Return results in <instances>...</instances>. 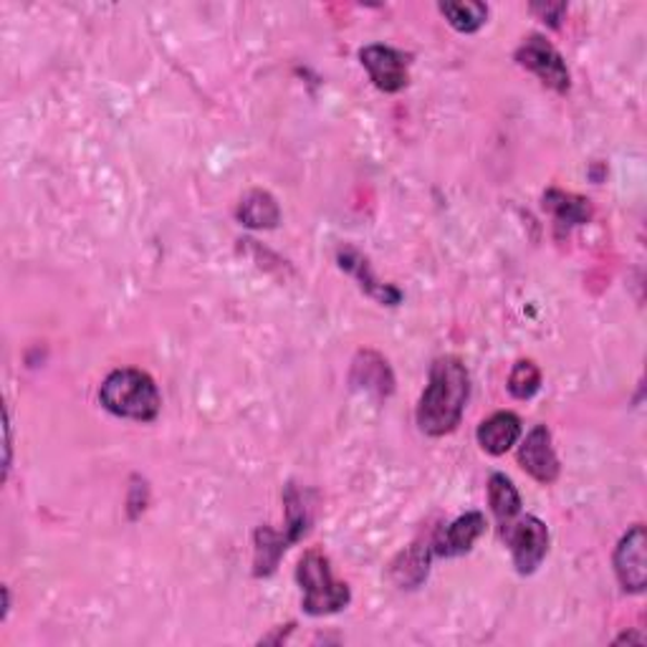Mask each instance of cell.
Returning <instances> with one entry per match:
<instances>
[{"instance_id":"2","label":"cell","mask_w":647,"mask_h":647,"mask_svg":"<svg viewBox=\"0 0 647 647\" xmlns=\"http://www.w3.org/2000/svg\"><path fill=\"white\" fill-rule=\"evenodd\" d=\"M99 400L104 410L116 418L137 420V423H152L160 415L162 397L154 380L142 370H114L101 382Z\"/></svg>"},{"instance_id":"10","label":"cell","mask_w":647,"mask_h":647,"mask_svg":"<svg viewBox=\"0 0 647 647\" xmlns=\"http://www.w3.org/2000/svg\"><path fill=\"white\" fill-rule=\"evenodd\" d=\"M475 438H478L481 448L488 456L509 453L521 438V420L513 412H496V415H490L478 425Z\"/></svg>"},{"instance_id":"6","label":"cell","mask_w":647,"mask_h":647,"mask_svg":"<svg viewBox=\"0 0 647 647\" xmlns=\"http://www.w3.org/2000/svg\"><path fill=\"white\" fill-rule=\"evenodd\" d=\"M362 66L370 72V79L374 87L385 94H395L408 87V53L393 49L385 43L364 46L360 51Z\"/></svg>"},{"instance_id":"19","label":"cell","mask_w":647,"mask_h":647,"mask_svg":"<svg viewBox=\"0 0 647 647\" xmlns=\"http://www.w3.org/2000/svg\"><path fill=\"white\" fill-rule=\"evenodd\" d=\"M8 471H11V418H8V410H5V478H8Z\"/></svg>"},{"instance_id":"9","label":"cell","mask_w":647,"mask_h":647,"mask_svg":"<svg viewBox=\"0 0 647 647\" xmlns=\"http://www.w3.org/2000/svg\"><path fill=\"white\" fill-rule=\"evenodd\" d=\"M486 532V519L483 513L471 511L450 521L448 526H443L438 534L431 539V551L435 557H461L473 549V544L481 539Z\"/></svg>"},{"instance_id":"12","label":"cell","mask_w":647,"mask_h":647,"mask_svg":"<svg viewBox=\"0 0 647 647\" xmlns=\"http://www.w3.org/2000/svg\"><path fill=\"white\" fill-rule=\"evenodd\" d=\"M544 210H549V213L555 215L559 236H564V233L574 228V225L587 223L592 215L589 200L576 198V195H569L561 190H549L544 195Z\"/></svg>"},{"instance_id":"3","label":"cell","mask_w":647,"mask_h":647,"mask_svg":"<svg viewBox=\"0 0 647 647\" xmlns=\"http://www.w3.org/2000/svg\"><path fill=\"white\" fill-rule=\"evenodd\" d=\"M296 580L303 589V612L311 618L334 614L352 602V592L345 582L334 580L329 559L319 549H311L301 557L299 567H296Z\"/></svg>"},{"instance_id":"1","label":"cell","mask_w":647,"mask_h":647,"mask_svg":"<svg viewBox=\"0 0 647 647\" xmlns=\"http://www.w3.org/2000/svg\"><path fill=\"white\" fill-rule=\"evenodd\" d=\"M468 395H471V377L465 364L450 354L435 360L418 405L420 431L431 438L453 433L463 420Z\"/></svg>"},{"instance_id":"7","label":"cell","mask_w":647,"mask_h":647,"mask_svg":"<svg viewBox=\"0 0 647 647\" xmlns=\"http://www.w3.org/2000/svg\"><path fill=\"white\" fill-rule=\"evenodd\" d=\"M647 536L645 526L637 524L630 528V532L622 536L618 549H614V574L622 584V589L633 592V595H640L645 592L647 584Z\"/></svg>"},{"instance_id":"14","label":"cell","mask_w":647,"mask_h":647,"mask_svg":"<svg viewBox=\"0 0 647 647\" xmlns=\"http://www.w3.org/2000/svg\"><path fill=\"white\" fill-rule=\"evenodd\" d=\"M352 385H362L370 393L389 395L393 393V372H389L387 362L382 360L380 354L374 352H360V357L354 360V370H352Z\"/></svg>"},{"instance_id":"16","label":"cell","mask_w":647,"mask_h":647,"mask_svg":"<svg viewBox=\"0 0 647 647\" xmlns=\"http://www.w3.org/2000/svg\"><path fill=\"white\" fill-rule=\"evenodd\" d=\"M438 11L461 34H475L488 18V5L478 3V0H465V3L463 0H448V3L438 5Z\"/></svg>"},{"instance_id":"4","label":"cell","mask_w":647,"mask_h":647,"mask_svg":"<svg viewBox=\"0 0 647 647\" xmlns=\"http://www.w3.org/2000/svg\"><path fill=\"white\" fill-rule=\"evenodd\" d=\"M501 536L509 544L513 567H517L519 574H534L542 567L549 551V528L542 519H517Z\"/></svg>"},{"instance_id":"15","label":"cell","mask_w":647,"mask_h":647,"mask_svg":"<svg viewBox=\"0 0 647 647\" xmlns=\"http://www.w3.org/2000/svg\"><path fill=\"white\" fill-rule=\"evenodd\" d=\"M238 221L248 225V228H276L281 221V210L274 195L263 190L248 192L238 206Z\"/></svg>"},{"instance_id":"5","label":"cell","mask_w":647,"mask_h":647,"mask_svg":"<svg viewBox=\"0 0 647 647\" xmlns=\"http://www.w3.org/2000/svg\"><path fill=\"white\" fill-rule=\"evenodd\" d=\"M519 66L534 72L544 82V87L555 89L559 94L569 91V69L561 59V53L551 46L547 38L532 36L528 41L519 46L517 51Z\"/></svg>"},{"instance_id":"17","label":"cell","mask_w":647,"mask_h":647,"mask_svg":"<svg viewBox=\"0 0 647 647\" xmlns=\"http://www.w3.org/2000/svg\"><path fill=\"white\" fill-rule=\"evenodd\" d=\"M542 387V370L536 368V362L532 360H519L513 364V370L509 374V393L517 397V400H528L539 393Z\"/></svg>"},{"instance_id":"13","label":"cell","mask_w":647,"mask_h":647,"mask_svg":"<svg viewBox=\"0 0 647 647\" xmlns=\"http://www.w3.org/2000/svg\"><path fill=\"white\" fill-rule=\"evenodd\" d=\"M488 503L503 534L521 513V496L506 473H494L488 478Z\"/></svg>"},{"instance_id":"18","label":"cell","mask_w":647,"mask_h":647,"mask_svg":"<svg viewBox=\"0 0 647 647\" xmlns=\"http://www.w3.org/2000/svg\"><path fill=\"white\" fill-rule=\"evenodd\" d=\"M532 11L539 13L544 21H549L551 28H559V21H561V15L567 13V5L564 3H547V5L534 3Z\"/></svg>"},{"instance_id":"11","label":"cell","mask_w":647,"mask_h":647,"mask_svg":"<svg viewBox=\"0 0 647 647\" xmlns=\"http://www.w3.org/2000/svg\"><path fill=\"white\" fill-rule=\"evenodd\" d=\"M339 266L347 271V274H352L357 281H360V286L368 291L374 299L387 303V307H397V303L402 301V294L397 291L395 286H387V284H380L377 278L372 276L370 271V263L368 259L360 251H354V248H341L339 251Z\"/></svg>"},{"instance_id":"8","label":"cell","mask_w":647,"mask_h":647,"mask_svg":"<svg viewBox=\"0 0 647 647\" xmlns=\"http://www.w3.org/2000/svg\"><path fill=\"white\" fill-rule=\"evenodd\" d=\"M519 463L524 471L536 478L544 486L555 483L559 478V458L551 446V433L547 425H536L526 435L519 448Z\"/></svg>"}]
</instances>
